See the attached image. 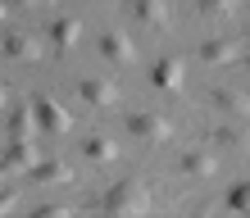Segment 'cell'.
<instances>
[{
    "label": "cell",
    "mask_w": 250,
    "mask_h": 218,
    "mask_svg": "<svg viewBox=\"0 0 250 218\" xmlns=\"http://www.w3.org/2000/svg\"><path fill=\"white\" fill-rule=\"evenodd\" d=\"M100 209H105V214H146V209H150V186H146L141 178H123L119 186L105 191Z\"/></svg>",
    "instance_id": "6da1fadb"
},
{
    "label": "cell",
    "mask_w": 250,
    "mask_h": 218,
    "mask_svg": "<svg viewBox=\"0 0 250 218\" xmlns=\"http://www.w3.org/2000/svg\"><path fill=\"white\" fill-rule=\"evenodd\" d=\"M37 164H41L37 137H9L5 155H0V173H32Z\"/></svg>",
    "instance_id": "7a4b0ae2"
},
{
    "label": "cell",
    "mask_w": 250,
    "mask_h": 218,
    "mask_svg": "<svg viewBox=\"0 0 250 218\" xmlns=\"http://www.w3.org/2000/svg\"><path fill=\"white\" fill-rule=\"evenodd\" d=\"M127 132L137 137V141H150V145H159V141H168V137H173V123L164 119V114L141 109V114H127Z\"/></svg>",
    "instance_id": "3957f363"
},
{
    "label": "cell",
    "mask_w": 250,
    "mask_h": 218,
    "mask_svg": "<svg viewBox=\"0 0 250 218\" xmlns=\"http://www.w3.org/2000/svg\"><path fill=\"white\" fill-rule=\"evenodd\" d=\"M32 109H37V123L46 127L50 137H68V132H73V114L60 105V100H50V96H32Z\"/></svg>",
    "instance_id": "277c9868"
},
{
    "label": "cell",
    "mask_w": 250,
    "mask_h": 218,
    "mask_svg": "<svg viewBox=\"0 0 250 218\" xmlns=\"http://www.w3.org/2000/svg\"><path fill=\"white\" fill-rule=\"evenodd\" d=\"M178 173H182V178H214V173H218V155L214 150H205V145H191V150H182L178 155Z\"/></svg>",
    "instance_id": "5b68a950"
},
{
    "label": "cell",
    "mask_w": 250,
    "mask_h": 218,
    "mask_svg": "<svg viewBox=\"0 0 250 218\" xmlns=\"http://www.w3.org/2000/svg\"><path fill=\"white\" fill-rule=\"evenodd\" d=\"M100 55H105L109 64L127 68L132 59H137V46H132V37H127V32H119V27H109V32H100Z\"/></svg>",
    "instance_id": "8992f818"
},
{
    "label": "cell",
    "mask_w": 250,
    "mask_h": 218,
    "mask_svg": "<svg viewBox=\"0 0 250 218\" xmlns=\"http://www.w3.org/2000/svg\"><path fill=\"white\" fill-rule=\"evenodd\" d=\"M150 82L159 86V91H182V82H187V64L178 59V55H164V59H155V64H150Z\"/></svg>",
    "instance_id": "52a82bcc"
},
{
    "label": "cell",
    "mask_w": 250,
    "mask_h": 218,
    "mask_svg": "<svg viewBox=\"0 0 250 218\" xmlns=\"http://www.w3.org/2000/svg\"><path fill=\"white\" fill-rule=\"evenodd\" d=\"M0 50H5L9 59H19V64H32V59H41V41H37L32 32H5Z\"/></svg>",
    "instance_id": "ba28073f"
},
{
    "label": "cell",
    "mask_w": 250,
    "mask_h": 218,
    "mask_svg": "<svg viewBox=\"0 0 250 218\" xmlns=\"http://www.w3.org/2000/svg\"><path fill=\"white\" fill-rule=\"evenodd\" d=\"M78 91H82V100H86L91 109H114V105H119V86L105 82V78H86Z\"/></svg>",
    "instance_id": "9c48e42d"
},
{
    "label": "cell",
    "mask_w": 250,
    "mask_h": 218,
    "mask_svg": "<svg viewBox=\"0 0 250 218\" xmlns=\"http://www.w3.org/2000/svg\"><path fill=\"white\" fill-rule=\"evenodd\" d=\"M132 19H137L141 27H168V5L164 0H132Z\"/></svg>",
    "instance_id": "30bf717a"
},
{
    "label": "cell",
    "mask_w": 250,
    "mask_h": 218,
    "mask_svg": "<svg viewBox=\"0 0 250 218\" xmlns=\"http://www.w3.org/2000/svg\"><path fill=\"white\" fill-rule=\"evenodd\" d=\"M5 127H9V137H37V109L32 105H14L5 109Z\"/></svg>",
    "instance_id": "8fae6325"
},
{
    "label": "cell",
    "mask_w": 250,
    "mask_h": 218,
    "mask_svg": "<svg viewBox=\"0 0 250 218\" xmlns=\"http://www.w3.org/2000/svg\"><path fill=\"white\" fill-rule=\"evenodd\" d=\"M46 37H50V46L60 50V55H68L73 46H78V37H82V23H78V19H55Z\"/></svg>",
    "instance_id": "7c38bea8"
},
{
    "label": "cell",
    "mask_w": 250,
    "mask_h": 218,
    "mask_svg": "<svg viewBox=\"0 0 250 218\" xmlns=\"http://www.w3.org/2000/svg\"><path fill=\"white\" fill-rule=\"evenodd\" d=\"M32 182L37 186H64V182H73V168L64 164V159H41V164L32 168Z\"/></svg>",
    "instance_id": "4fadbf2b"
},
{
    "label": "cell",
    "mask_w": 250,
    "mask_h": 218,
    "mask_svg": "<svg viewBox=\"0 0 250 218\" xmlns=\"http://www.w3.org/2000/svg\"><path fill=\"white\" fill-rule=\"evenodd\" d=\"M214 105L223 109V114H232V119H250V96L237 91V86H218V91H214Z\"/></svg>",
    "instance_id": "5bb4252c"
},
{
    "label": "cell",
    "mask_w": 250,
    "mask_h": 218,
    "mask_svg": "<svg viewBox=\"0 0 250 218\" xmlns=\"http://www.w3.org/2000/svg\"><path fill=\"white\" fill-rule=\"evenodd\" d=\"M82 155L91 159V164H114V159H119V145H114L109 137H100V132H91L82 141Z\"/></svg>",
    "instance_id": "9a60e30c"
},
{
    "label": "cell",
    "mask_w": 250,
    "mask_h": 218,
    "mask_svg": "<svg viewBox=\"0 0 250 218\" xmlns=\"http://www.w3.org/2000/svg\"><path fill=\"white\" fill-rule=\"evenodd\" d=\"M200 59L209 64V68H223V64H232L237 59V46H232V41H200Z\"/></svg>",
    "instance_id": "2e32d148"
},
{
    "label": "cell",
    "mask_w": 250,
    "mask_h": 218,
    "mask_svg": "<svg viewBox=\"0 0 250 218\" xmlns=\"http://www.w3.org/2000/svg\"><path fill=\"white\" fill-rule=\"evenodd\" d=\"M214 145L246 155V150H250V132H246V127H214Z\"/></svg>",
    "instance_id": "e0dca14e"
},
{
    "label": "cell",
    "mask_w": 250,
    "mask_h": 218,
    "mask_svg": "<svg viewBox=\"0 0 250 218\" xmlns=\"http://www.w3.org/2000/svg\"><path fill=\"white\" fill-rule=\"evenodd\" d=\"M228 209L232 214H250V182H237L228 191Z\"/></svg>",
    "instance_id": "ac0fdd59"
},
{
    "label": "cell",
    "mask_w": 250,
    "mask_h": 218,
    "mask_svg": "<svg viewBox=\"0 0 250 218\" xmlns=\"http://www.w3.org/2000/svg\"><path fill=\"white\" fill-rule=\"evenodd\" d=\"M237 9V0H200V14L205 19H223V14Z\"/></svg>",
    "instance_id": "d6986e66"
},
{
    "label": "cell",
    "mask_w": 250,
    "mask_h": 218,
    "mask_svg": "<svg viewBox=\"0 0 250 218\" xmlns=\"http://www.w3.org/2000/svg\"><path fill=\"white\" fill-rule=\"evenodd\" d=\"M19 209V191H0V214H14Z\"/></svg>",
    "instance_id": "ffe728a7"
},
{
    "label": "cell",
    "mask_w": 250,
    "mask_h": 218,
    "mask_svg": "<svg viewBox=\"0 0 250 218\" xmlns=\"http://www.w3.org/2000/svg\"><path fill=\"white\" fill-rule=\"evenodd\" d=\"M37 214H41V218H68V205H41Z\"/></svg>",
    "instance_id": "44dd1931"
},
{
    "label": "cell",
    "mask_w": 250,
    "mask_h": 218,
    "mask_svg": "<svg viewBox=\"0 0 250 218\" xmlns=\"http://www.w3.org/2000/svg\"><path fill=\"white\" fill-rule=\"evenodd\" d=\"M5 5H14V9H37L41 0H5Z\"/></svg>",
    "instance_id": "7402d4cb"
},
{
    "label": "cell",
    "mask_w": 250,
    "mask_h": 218,
    "mask_svg": "<svg viewBox=\"0 0 250 218\" xmlns=\"http://www.w3.org/2000/svg\"><path fill=\"white\" fill-rule=\"evenodd\" d=\"M5 105H9V91H5V86H0V114H5Z\"/></svg>",
    "instance_id": "603a6c76"
},
{
    "label": "cell",
    "mask_w": 250,
    "mask_h": 218,
    "mask_svg": "<svg viewBox=\"0 0 250 218\" xmlns=\"http://www.w3.org/2000/svg\"><path fill=\"white\" fill-rule=\"evenodd\" d=\"M0 23H5V0H0Z\"/></svg>",
    "instance_id": "cb8c5ba5"
},
{
    "label": "cell",
    "mask_w": 250,
    "mask_h": 218,
    "mask_svg": "<svg viewBox=\"0 0 250 218\" xmlns=\"http://www.w3.org/2000/svg\"><path fill=\"white\" fill-rule=\"evenodd\" d=\"M41 5H50V0H41Z\"/></svg>",
    "instance_id": "d4e9b609"
},
{
    "label": "cell",
    "mask_w": 250,
    "mask_h": 218,
    "mask_svg": "<svg viewBox=\"0 0 250 218\" xmlns=\"http://www.w3.org/2000/svg\"><path fill=\"white\" fill-rule=\"evenodd\" d=\"M246 64H250V55H246Z\"/></svg>",
    "instance_id": "484cf974"
}]
</instances>
